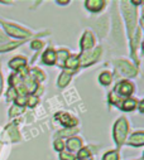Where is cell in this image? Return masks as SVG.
<instances>
[{
  "label": "cell",
  "mask_w": 144,
  "mask_h": 160,
  "mask_svg": "<svg viewBox=\"0 0 144 160\" xmlns=\"http://www.w3.org/2000/svg\"><path fill=\"white\" fill-rule=\"evenodd\" d=\"M126 134H128V121H126L124 117H121V118H119L118 121L115 122L114 130H113L114 140L118 144V146H121L124 144L125 138H126Z\"/></svg>",
  "instance_id": "obj_1"
},
{
  "label": "cell",
  "mask_w": 144,
  "mask_h": 160,
  "mask_svg": "<svg viewBox=\"0 0 144 160\" xmlns=\"http://www.w3.org/2000/svg\"><path fill=\"white\" fill-rule=\"evenodd\" d=\"M121 9L124 13V18H125V22L128 25V33H129L130 41H131L133 34H134V29H135V18H136L135 17V9H133V7L129 5V3H123Z\"/></svg>",
  "instance_id": "obj_2"
},
{
  "label": "cell",
  "mask_w": 144,
  "mask_h": 160,
  "mask_svg": "<svg viewBox=\"0 0 144 160\" xmlns=\"http://www.w3.org/2000/svg\"><path fill=\"white\" fill-rule=\"evenodd\" d=\"M100 54H101V48L100 47H97V48H95L94 51H90V52L86 51L81 57H79V62L82 67H87V66L92 64L94 62H96L99 59Z\"/></svg>",
  "instance_id": "obj_3"
},
{
  "label": "cell",
  "mask_w": 144,
  "mask_h": 160,
  "mask_svg": "<svg viewBox=\"0 0 144 160\" xmlns=\"http://www.w3.org/2000/svg\"><path fill=\"white\" fill-rule=\"evenodd\" d=\"M7 33L12 37H17V38H27L30 35V32L29 30H25V29H22L17 25H13V24H9V23H3Z\"/></svg>",
  "instance_id": "obj_4"
},
{
  "label": "cell",
  "mask_w": 144,
  "mask_h": 160,
  "mask_svg": "<svg viewBox=\"0 0 144 160\" xmlns=\"http://www.w3.org/2000/svg\"><path fill=\"white\" fill-rule=\"evenodd\" d=\"M115 63H116L118 68L121 71V73L126 74L128 77H134L136 74V68L133 64H130L129 62H126V61H116Z\"/></svg>",
  "instance_id": "obj_5"
},
{
  "label": "cell",
  "mask_w": 144,
  "mask_h": 160,
  "mask_svg": "<svg viewBox=\"0 0 144 160\" xmlns=\"http://www.w3.org/2000/svg\"><path fill=\"white\" fill-rule=\"evenodd\" d=\"M80 44H81V49H82V51H89V49H91V48L94 47V44H95V38H94V35H92L91 32H85V33H84Z\"/></svg>",
  "instance_id": "obj_6"
},
{
  "label": "cell",
  "mask_w": 144,
  "mask_h": 160,
  "mask_svg": "<svg viewBox=\"0 0 144 160\" xmlns=\"http://www.w3.org/2000/svg\"><path fill=\"white\" fill-rule=\"evenodd\" d=\"M133 90H134V86H133V83L129 82V81H123V82H120V83L116 86V91H118L120 95H123V96H129V95H131V93H133Z\"/></svg>",
  "instance_id": "obj_7"
},
{
  "label": "cell",
  "mask_w": 144,
  "mask_h": 160,
  "mask_svg": "<svg viewBox=\"0 0 144 160\" xmlns=\"http://www.w3.org/2000/svg\"><path fill=\"white\" fill-rule=\"evenodd\" d=\"M85 7L90 12L97 13L102 10V8L105 7V2H102V0H87V2H85Z\"/></svg>",
  "instance_id": "obj_8"
},
{
  "label": "cell",
  "mask_w": 144,
  "mask_h": 160,
  "mask_svg": "<svg viewBox=\"0 0 144 160\" xmlns=\"http://www.w3.org/2000/svg\"><path fill=\"white\" fill-rule=\"evenodd\" d=\"M56 117L61 121V124L64 125L66 128H74L77 124V120L74 118L72 116H69V115H67V113H58Z\"/></svg>",
  "instance_id": "obj_9"
},
{
  "label": "cell",
  "mask_w": 144,
  "mask_h": 160,
  "mask_svg": "<svg viewBox=\"0 0 144 160\" xmlns=\"http://www.w3.org/2000/svg\"><path fill=\"white\" fill-rule=\"evenodd\" d=\"M25 66H27V61L23 57H15V58H13L9 62V67L13 68V69H15V71L23 69V68H25Z\"/></svg>",
  "instance_id": "obj_10"
},
{
  "label": "cell",
  "mask_w": 144,
  "mask_h": 160,
  "mask_svg": "<svg viewBox=\"0 0 144 160\" xmlns=\"http://www.w3.org/2000/svg\"><path fill=\"white\" fill-rule=\"evenodd\" d=\"M144 142V132L143 131H138V132H134L130 139H129V144L131 146H141Z\"/></svg>",
  "instance_id": "obj_11"
},
{
  "label": "cell",
  "mask_w": 144,
  "mask_h": 160,
  "mask_svg": "<svg viewBox=\"0 0 144 160\" xmlns=\"http://www.w3.org/2000/svg\"><path fill=\"white\" fill-rule=\"evenodd\" d=\"M82 146V141L79 138H72L67 141V148L69 151H79Z\"/></svg>",
  "instance_id": "obj_12"
},
{
  "label": "cell",
  "mask_w": 144,
  "mask_h": 160,
  "mask_svg": "<svg viewBox=\"0 0 144 160\" xmlns=\"http://www.w3.org/2000/svg\"><path fill=\"white\" fill-rule=\"evenodd\" d=\"M43 62L46 64H53L56 61H57V56H56V52L53 49H47L44 53H43V57H42Z\"/></svg>",
  "instance_id": "obj_13"
},
{
  "label": "cell",
  "mask_w": 144,
  "mask_h": 160,
  "mask_svg": "<svg viewBox=\"0 0 144 160\" xmlns=\"http://www.w3.org/2000/svg\"><path fill=\"white\" fill-rule=\"evenodd\" d=\"M64 66L67 67V68H77L79 66H80V62H79V57L77 56H71V57H68L67 59H66V62H64Z\"/></svg>",
  "instance_id": "obj_14"
},
{
  "label": "cell",
  "mask_w": 144,
  "mask_h": 160,
  "mask_svg": "<svg viewBox=\"0 0 144 160\" xmlns=\"http://www.w3.org/2000/svg\"><path fill=\"white\" fill-rule=\"evenodd\" d=\"M99 81H100L101 85L107 86V85H110V83H111V81H113V76H111V73H109V72H102V73L99 76Z\"/></svg>",
  "instance_id": "obj_15"
},
{
  "label": "cell",
  "mask_w": 144,
  "mask_h": 160,
  "mask_svg": "<svg viewBox=\"0 0 144 160\" xmlns=\"http://www.w3.org/2000/svg\"><path fill=\"white\" fill-rule=\"evenodd\" d=\"M135 107H136V101L133 100V98H126V100L121 103V106H120V108L124 110V111H131V110H134Z\"/></svg>",
  "instance_id": "obj_16"
},
{
  "label": "cell",
  "mask_w": 144,
  "mask_h": 160,
  "mask_svg": "<svg viewBox=\"0 0 144 160\" xmlns=\"http://www.w3.org/2000/svg\"><path fill=\"white\" fill-rule=\"evenodd\" d=\"M24 87H25L27 92L33 93L35 90H37V83L33 81V78H32V77H28L25 81H24Z\"/></svg>",
  "instance_id": "obj_17"
},
{
  "label": "cell",
  "mask_w": 144,
  "mask_h": 160,
  "mask_svg": "<svg viewBox=\"0 0 144 160\" xmlns=\"http://www.w3.org/2000/svg\"><path fill=\"white\" fill-rule=\"evenodd\" d=\"M69 79H71V73L68 72H62L59 78H58V86L59 87H64L67 86V83L69 82Z\"/></svg>",
  "instance_id": "obj_18"
},
{
  "label": "cell",
  "mask_w": 144,
  "mask_h": 160,
  "mask_svg": "<svg viewBox=\"0 0 144 160\" xmlns=\"http://www.w3.org/2000/svg\"><path fill=\"white\" fill-rule=\"evenodd\" d=\"M56 56H57V59H58V64L63 66L64 62H66V59L68 58V52L64 51V49H61V51L56 52Z\"/></svg>",
  "instance_id": "obj_19"
},
{
  "label": "cell",
  "mask_w": 144,
  "mask_h": 160,
  "mask_svg": "<svg viewBox=\"0 0 144 160\" xmlns=\"http://www.w3.org/2000/svg\"><path fill=\"white\" fill-rule=\"evenodd\" d=\"M77 131V129H74V128H68L66 130H62L57 134L58 138H66V136H71V135H74L75 132Z\"/></svg>",
  "instance_id": "obj_20"
},
{
  "label": "cell",
  "mask_w": 144,
  "mask_h": 160,
  "mask_svg": "<svg viewBox=\"0 0 144 160\" xmlns=\"http://www.w3.org/2000/svg\"><path fill=\"white\" fill-rule=\"evenodd\" d=\"M102 160H119L118 151H109L102 156Z\"/></svg>",
  "instance_id": "obj_21"
},
{
  "label": "cell",
  "mask_w": 144,
  "mask_h": 160,
  "mask_svg": "<svg viewBox=\"0 0 144 160\" xmlns=\"http://www.w3.org/2000/svg\"><path fill=\"white\" fill-rule=\"evenodd\" d=\"M77 158L80 159V160H85V159H87V158H90V151H89V149L87 148H81L80 150H79V152H77Z\"/></svg>",
  "instance_id": "obj_22"
},
{
  "label": "cell",
  "mask_w": 144,
  "mask_h": 160,
  "mask_svg": "<svg viewBox=\"0 0 144 160\" xmlns=\"http://www.w3.org/2000/svg\"><path fill=\"white\" fill-rule=\"evenodd\" d=\"M18 46H20V42H15V43H9L7 46H3L0 47V52H7V51H10V49H14L17 48Z\"/></svg>",
  "instance_id": "obj_23"
},
{
  "label": "cell",
  "mask_w": 144,
  "mask_h": 160,
  "mask_svg": "<svg viewBox=\"0 0 144 160\" xmlns=\"http://www.w3.org/2000/svg\"><path fill=\"white\" fill-rule=\"evenodd\" d=\"M32 74L34 76V77H37V79H39V81H41V79H44V73L42 72V71H39L38 68H34L33 71H32ZM32 76V77H33Z\"/></svg>",
  "instance_id": "obj_24"
},
{
  "label": "cell",
  "mask_w": 144,
  "mask_h": 160,
  "mask_svg": "<svg viewBox=\"0 0 144 160\" xmlns=\"http://www.w3.org/2000/svg\"><path fill=\"white\" fill-rule=\"evenodd\" d=\"M24 111V108L23 107H19V106H13L12 108H10V116H15V115H18V113H22Z\"/></svg>",
  "instance_id": "obj_25"
},
{
  "label": "cell",
  "mask_w": 144,
  "mask_h": 160,
  "mask_svg": "<svg viewBox=\"0 0 144 160\" xmlns=\"http://www.w3.org/2000/svg\"><path fill=\"white\" fill-rule=\"evenodd\" d=\"M54 149L58 150V151H62V150L64 149V144H63V141H62V140H57V141H54Z\"/></svg>",
  "instance_id": "obj_26"
},
{
  "label": "cell",
  "mask_w": 144,
  "mask_h": 160,
  "mask_svg": "<svg viewBox=\"0 0 144 160\" xmlns=\"http://www.w3.org/2000/svg\"><path fill=\"white\" fill-rule=\"evenodd\" d=\"M59 159H61V160H76V158H75L74 155L67 154V152H62Z\"/></svg>",
  "instance_id": "obj_27"
},
{
  "label": "cell",
  "mask_w": 144,
  "mask_h": 160,
  "mask_svg": "<svg viewBox=\"0 0 144 160\" xmlns=\"http://www.w3.org/2000/svg\"><path fill=\"white\" fill-rule=\"evenodd\" d=\"M15 102H17V106L22 107V106L27 102V100H25V97H24V96H19V97H15Z\"/></svg>",
  "instance_id": "obj_28"
},
{
  "label": "cell",
  "mask_w": 144,
  "mask_h": 160,
  "mask_svg": "<svg viewBox=\"0 0 144 160\" xmlns=\"http://www.w3.org/2000/svg\"><path fill=\"white\" fill-rule=\"evenodd\" d=\"M109 100H110V102H111V103H118V101H119V97L116 96V93L111 92V93H110V96H109Z\"/></svg>",
  "instance_id": "obj_29"
},
{
  "label": "cell",
  "mask_w": 144,
  "mask_h": 160,
  "mask_svg": "<svg viewBox=\"0 0 144 160\" xmlns=\"http://www.w3.org/2000/svg\"><path fill=\"white\" fill-rule=\"evenodd\" d=\"M37 102H38V98L37 97H30L29 100H28V106H30V107H33V106H35L37 105Z\"/></svg>",
  "instance_id": "obj_30"
},
{
  "label": "cell",
  "mask_w": 144,
  "mask_h": 160,
  "mask_svg": "<svg viewBox=\"0 0 144 160\" xmlns=\"http://www.w3.org/2000/svg\"><path fill=\"white\" fill-rule=\"evenodd\" d=\"M42 46H43V43L39 42V41H33L32 42V48H34V49H39Z\"/></svg>",
  "instance_id": "obj_31"
},
{
  "label": "cell",
  "mask_w": 144,
  "mask_h": 160,
  "mask_svg": "<svg viewBox=\"0 0 144 160\" xmlns=\"http://www.w3.org/2000/svg\"><path fill=\"white\" fill-rule=\"evenodd\" d=\"M3 91V77H2V73H0V93Z\"/></svg>",
  "instance_id": "obj_32"
},
{
  "label": "cell",
  "mask_w": 144,
  "mask_h": 160,
  "mask_svg": "<svg viewBox=\"0 0 144 160\" xmlns=\"http://www.w3.org/2000/svg\"><path fill=\"white\" fill-rule=\"evenodd\" d=\"M143 106H144V101H140V103H139V110H140V112H143Z\"/></svg>",
  "instance_id": "obj_33"
},
{
  "label": "cell",
  "mask_w": 144,
  "mask_h": 160,
  "mask_svg": "<svg viewBox=\"0 0 144 160\" xmlns=\"http://www.w3.org/2000/svg\"><path fill=\"white\" fill-rule=\"evenodd\" d=\"M57 3H58V4H67L68 2H57Z\"/></svg>",
  "instance_id": "obj_34"
},
{
  "label": "cell",
  "mask_w": 144,
  "mask_h": 160,
  "mask_svg": "<svg viewBox=\"0 0 144 160\" xmlns=\"http://www.w3.org/2000/svg\"><path fill=\"white\" fill-rule=\"evenodd\" d=\"M85 160H92V158L90 156V158H87V159H85Z\"/></svg>",
  "instance_id": "obj_35"
},
{
  "label": "cell",
  "mask_w": 144,
  "mask_h": 160,
  "mask_svg": "<svg viewBox=\"0 0 144 160\" xmlns=\"http://www.w3.org/2000/svg\"><path fill=\"white\" fill-rule=\"evenodd\" d=\"M140 160H141V159H140Z\"/></svg>",
  "instance_id": "obj_36"
}]
</instances>
